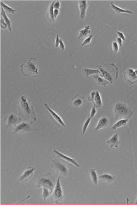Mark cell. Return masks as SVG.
I'll return each instance as SVG.
<instances>
[{"mask_svg":"<svg viewBox=\"0 0 137 205\" xmlns=\"http://www.w3.org/2000/svg\"><path fill=\"white\" fill-rule=\"evenodd\" d=\"M92 37H93V35H90V36L88 37L86 39L84 40L83 42L82 43V46H84L86 45H88L89 43H91V41L92 39Z\"/></svg>","mask_w":137,"mask_h":205,"instance_id":"32","label":"cell"},{"mask_svg":"<svg viewBox=\"0 0 137 205\" xmlns=\"http://www.w3.org/2000/svg\"><path fill=\"white\" fill-rule=\"evenodd\" d=\"M1 27L3 29H6L7 28H8L6 23H5V22H4V20L3 19L2 17H1Z\"/></svg>","mask_w":137,"mask_h":205,"instance_id":"34","label":"cell"},{"mask_svg":"<svg viewBox=\"0 0 137 205\" xmlns=\"http://www.w3.org/2000/svg\"><path fill=\"white\" fill-rule=\"evenodd\" d=\"M111 8L112 10H114L115 12L117 14H121V13H127L129 14H133V12L130 10H126L122 9L121 8H119L118 6H116V5H115L113 2L111 3Z\"/></svg>","mask_w":137,"mask_h":205,"instance_id":"22","label":"cell"},{"mask_svg":"<svg viewBox=\"0 0 137 205\" xmlns=\"http://www.w3.org/2000/svg\"><path fill=\"white\" fill-rule=\"evenodd\" d=\"M90 26L87 25L83 29L79 31V35H78V39H80L83 37H89V35L91 34V30H90Z\"/></svg>","mask_w":137,"mask_h":205,"instance_id":"25","label":"cell"},{"mask_svg":"<svg viewBox=\"0 0 137 205\" xmlns=\"http://www.w3.org/2000/svg\"><path fill=\"white\" fill-rule=\"evenodd\" d=\"M97 111L96 110V107L95 106H93L91 111V114H90V117L91 118L95 117V114H97Z\"/></svg>","mask_w":137,"mask_h":205,"instance_id":"33","label":"cell"},{"mask_svg":"<svg viewBox=\"0 0 137 205\" xmlns=\"http://www.w3.org/2000/svg\"><path fill=\"white\" fill-rule=\"evenodd\" d=\"M53 153L55 154L59 159L63 160L64 161H65L67 162V163H71L73 165H74V166L78 167V168L80 167V165L78 164V163L75 159H72L71 157H68V156H66L65 155L63 154L62 153H60L58 151L56 150V149H53Z\"/></svg>","mask_w":137,"mask_h":205,"instance_id":"13","label":"cell"},{"mask_svg":"<svg viewBox=\"0 0 137 205\" xmlns=\"http://www.w3.org/2000/svg\"><path fill=\"white\" fill-rule=\"evenodd\" d=\"M92 118L91 117H88V119L85 121V123L83 124V126L82 127V134H84L86 133L87 129L88 128V126L89 124V123L91 121Z\"/></svg>","mask_w":137,"mask_h":205,"instance_id":"30","label":"cell"},{"mask_svg":"<svg viewBox=\"0 0 137 205\" xmlns=\"http://www.w3.org/2000/svg\"><path fill=\"white\" fill-rule=\"evenodd\" d=\"M22 74L31 78H36L39 76L40 70L36 58H31L20 65Z\"/></svg>","mask_w":137,"mask_h":205,"instance_id":"2","label":"cell"},{"mask_svg":"<svg viewBox=\"0 0 137 205\" xmlns=\"http://www.w3.org/2000/svg\"><path fill=\"white\" fill-rule=\"evenodd\" d=\"M112 51L114 53H117L118 52V51H119L118 45L116 42L114 41L112 43Z\"/></svg>","mask_w":137,"mask_h":205,"instance_id":"31","label":"cell"},{"mask_svg":"<svg viewBox=\"0 0 137 205\" xmlns=\"http://www.w3.org/2000/svg\"><path fill=\"white\" fill-rule=\"evenodd\" d=\"M114 114L116 120L121 119H130L133 115V112L127 104L118 102L115 105Z\"/></svg>","mask_w":137,"mask_h":205,"instance_id":"4","label":"cell"},{"mask_svg":"<svg viewBox=\"0 0 137 205\" xmlns=\"http://www.w3.org/2000/svg\"><path fill=\"white\" fill-rule=\"evenodd\" d=\"M124 78L128 83L132 85L137 82V76L134 70L128 69L124 74Z\"/></svg>","mask_w":137,"mask_h":205,"instance_id":"12","label":"cell"},{"mask_svg":"<svg viewBox=\"0 0 137 205\" xmlns=\"http://www.w3.org/2000/svg\"><path fill=\"white\" fill-rule=\"evenodd\" d=\"M135 204H137V195L136 196V201H135Z\"/></svg>","mask_w":137,"mask_h":205,"instance_id":"41","label":"cell"},{"mask_svg":"<svg viewBox=\"0 0 137 205\" xmlns=\"http://www.w3.org/2000/svg\"><path fill=\"white\" fill-rule=\"evenodd\" d=\"M116 33L118 34V37H120V39H121L123 41H126L125 37H124V35L123 33H122V32H120V31H116Z\"/></svg>","mask_w":137,"mask_h":205,"instance_id":"35","label":"cell"},{"mask_svg":"<svg viewBox=\"0 0 137 205\" xmlns=\"http://www.w3.org/2000/svg\"><path fill=\"white\" fill-rule=\"evenodd\" d=\"M56 2V1H53L52 3L50 4L48 10L46 13V17L51 23H54L56 21V19L54 16V4Z\"/></svg>","mask_w":137,"mask_h":205,"instance_id":"18","label":"cell"},{"mask_svg":"<svg viewBox=\"0 0 137 205\" xmlns=\"http://www.w3.org/2000/svg\"><path fill=\"white\" fill-rule=\"evenodd\" d=\"M21 121L22 119L20 118L17 117L16 115L13 114H10L3 119V121L7 124L6 128L13 125L16 126L21 122Z\"/></svg>","mask_w":137,"mask_h":205,"instance_id":"10","label":"cell"},{"mask_svg":"<svg viewBox=\"0 0 137 205\" xmlns=\"http://www.w3.org/2000/svg\"><path fill=\"white\" fill-rule=\"evenodd\" d=\"M59 47L60 48V49H62V51H64L65 49V45L64 43L63 42L62 40L60 39L59 40Z\"/></svg>","mask_w":137,"mask_h":205,"instance_id":"37","label":"cell"},{"mask_svg":"<svg viewBox=\"0 0 137 205\" xmlns=\"http://www.w3.org/2000/svg\"><path fill=\"white\" fill-rule=\"evenodd\" d=\"M19 107L18 108L19 116L24 121L32 119L34 121H37L36 114L34 107L30 99L25 95L19 98Z\"/></svg>","mask_w":137,"mask_h":205,"instance_id":"1","label":"cell"},{"mask_svg":"<svg viewBox=\"0 0 137 205\" xmlns=\"http://www.w3.org/2000/svg\"><path fill=\"white\" fill-rule=\"evenodd\" d=\"M36 168L34 167H28L24 171L23 174L19 177V180L20 182H26L29 180L34 176V172L36 171Z\"/></svg>","mask_w":137,"mask_h":205,"instance_id":"11","label":"cell"},{"mask_svg":"<svg viewBox=\"0 0 137 205\" xmlns=\"http://www.w3.org/2000/svg\"><path fill=\"white\" fill-rule=\"evenodd\" d=\"M59 10H56L54 9V18L56 19L57 17L59 15Z\"/></svg>","mask_w":137,"mask_h":205,"instance_id":"39","label":"cell"},{"mask_svg":"<svg viewBox=\"0 0 137 205\" xmlns=\"http://www.w3.org/2000/svg\"><path fill=\"white\" fill-rule=\"evenodd\" d=\"M101 72V76L110 83H114L115 79L118 78V69L114 63H107L104 65H97Z\"/></svg>","mask_w":137,"mask_h":205,"instance_id":"3","label":"cell"},{"mask_svg":"<svg viewBox=\"0 0 137 205\" xmlns=\"http://www.w3.org/2000/svg\"><path fill=\"white\" fill-rule=\"evenodd\" d=\"M33 122H31L30 123H27L25 122H23L22 123H20L16 126L14 129L12 134H16L24 133L26 132H29L32 130H36V129H32V124Z\"/></svg>","mask_w":137,"mask_h":205,"instance_id":"8","label":"cell"},{"mask_svg":"<svg viewBox=\"0 0 137 205\" xmlns=\"http://www.w3.org/2000/svg\"><path fill=\"white\" fill-rule=\"evenodd\" d=\"M51 167L54 171L56 174L60 177H68L72 174L71 171L68 168L66 163L59 160H53Z\"/></svg>","mask_w":137,"mask_h":205,"instance_id":"6","label":"cell"},{"mask_svg":"<svg viewBox=\"0 0 137 205\" xmlns=\"http://www.w3.org/2000/svg\"><path fill=\"white\" fill-rule=\"evenodd\" d=\"M1 16L2 17L3 19L4 20L5 23H6L7 26H8V30H10V31H12V28H11V25H12V23L10 20L8 18V16H7L6 14V12L2 8H1Z\"/></svg>","mask_w":137,"mask_h":205,"instance_id":"27","label":"cell"},{"mask_svg":"<svg viewBox=\"0 0 137 205\" xmlns=\"http://www.w3.org/2000/svg\"><path fill=\"white\" fill-rule=\"evenodd\" d=\"M51 201L55 204H60L64 199L62 187L60 183V176L57 180L54 189L51 195Z\"/></svg>","mask_w":137,"mask_h":205,"instance_id":"7","label":"cell"},{"mask_svg":"<svg viewBox=\"0 0 137 205\" xmlns=\"http://www.w3.org/2000/svg\"><path fill=\"white\" fill-rule=\"evenodd\" d=\"M43 193L42 195H41V198H42L43 199V201H45L46 199H47L48 198H49L50 196L52 195V192L49 190V189L43 187Z\"/></svg>","mask_w":137,"mask_h":205,"instance_id":"29","label":"cell"},{"mask_svg":"<svg viewBox=\"0 0 137 205\" xmlns=\"http://www.w3.org/2000/svg\"><path fill=\"white\" fill-rule=\"evenodd\" d=\"M134 72H135V73H136V75L137 76V70H136V71H134Z\"/></svg>","mask_w":137,"mask_h":205,"instance_id":"42","label":"cell"},{"mask_svg":"<svg viewBox=\"0 0 137 205\" xmlns=\"http://www.w3.org/2000/svg\"><path fill=\"white\" fill-rule=\"evenodd\" d=\"M59 35H57V37H56V42H55V47L56 48H58V46H59Z\"/></svg>","mask_w":137,"mask_h":205,"instance_id":"38","label":"cell"},{"mask_svg":"<svg viewBox=\"0 0 137 205\" xmlns=\"http://www.w3.org/2000/svg\"><path fill=\"white\" fill-rule=\"evenodd\" d=\"M1 8H3L4 10L7 13H10V14H14L16 12V10H14L12 8L7 6V4H4L2 1H1Z\"/></svg>","mask_w":137,"mask_h":205,"instance_id":"28","label":"cell"},{"mask_svg":"<svg viewBox=\"0 0 137 205\" xmlns=\"http://www.w3.org/2000/svg\"><path fill=\"white\" fill-rule=\"evenodd\" d=\"M117 43H118V44L119 46H120V47H122V40L118 37V38H117Z\"/></svg>","mask_w":137,"mask_h":205,"instance_id":"40","label":"cell"},{"mask_svg":"<svg viewBox=\"0 0 137 205\" xmlns=\"http://www.w3.org/2000/svg\"><path fill=\"white\" fill-rule=\"evenodd\" d=\"M85 103V97L77 94L72 97L70 101V105L73 107H79L83 105Z\"/></svg>","mask_w":137,"mask_h":205,"instance_id":"15","label":"cell"},{"mask_svg":"<svg viewBox=\"0 0 137 205\" xmlns=\"http://www.w3.org/2000/svg\"><path fill=\"white\" fill-rule=\"evenodd\" d=\"M89 174L91 177L92 182L93 184L95 186H98V177L97 173L96 172V170L94 168H91L89 169Z\"/></svg>","mask_w":137,"mask_h":205,"instance_id":"21","label":"cell"},{"mask_svg":"<svg viewBox=\"0 0 137 205\" xmlns=\"http://www.w3.org/2000/svg\"><path fill=\"white\" fill-rule=\"evenodd\" d=\"M82 72L83 75L86 76V77H88L90 75L93 74H101V72L99 69H91L89 68H83L82 69Z\"/></svg>","mask_w":137,"mask_h":205,"instance_id":"26","label":"cell"},{"mask_svg":"<svg viewBox=\"0 0 137 205\" xmlns=\"http://www.w3.org/2000/svg\"><path fill=\"white\" fill-rule=\"evenodd\" d=\"M106 143L110 145L111 148H112L114 147L118 148L119 144L121 143L118 134H113L111 138L106 141Z\"/></svg>","mask_w":137,"mask_h":205,"instance_id":"19","label":"cell"},{"mask_svg":"<svg viewBox=\"0 0 137 205\" xmlns=\"http://www.w3.org/2000/svg\"><path fill=\"white\" fill-rule=\"evenodd\" d=\"M109 124H110V120L108 117L106 116L101 117L98 121L97 125L95 128V131H97V130L107 128L109 126Z\"/></svg>","mask_w":137,"mask_h":205,"instance_id":"16","label":"cell"},{"mask_svg":"<svg viewBox=\"0 0 137 205\" xmlns=\"http://www.w3.org/2000/svg\"><path fill=\"white\" fill-rule=\"evenodd\" d=\"M88 101L92 102L93 106L97 108H100L102 106V101L99 92L98 91L92 92L89 97H88Z\"/></svg>","mask_w":137,"mask_h":205,"instance_id":"9","label":"cell"},{"mask_svg":"<svg viewBox=\"0 0 137 205\" xmlns=\"http://www.w3.org/2000/svg\"><path fill=\"white\" fill-rule=\"evenodd\" d=\"M57 180L51 173H47L45 174L39 176L36 180L37 188L45 187L49 189L53 192L57 184Z\"/></svg>","mask_w":137,"mask_h":205,"instance_id":"5","label":"cell"},{"mask_svg":"<svg viewBox=\"0 0 137 205\" xmlns=\"http://www.w3.org/2000/svg\"><path fill=\"white\" fill-rule=\"evenodd\" d=\"M129 121V119H121L118 121L116 123L113 125V126L111 127V130H116L118 128L124 127L126 126Z\"/></svg>","mask_w":137,"mask_h":205,"instance_id":"23","label":"cell"},{"mask_svg":"<svg viewBox=\"0 0 137 205\" xmlns=\"http://www.w3.org/2000/svg\"><path fill=\"white\" fill-rule=\"evenodd\" d=\"M60 8V3L59 1H56V2L54 4V9L56 10H59Z\"/></svg>","mask_w":137,"mask_h":205,"instance_id":"36","label":"cell"},{"mask_svg":"<svg viewBox=\"0 0 137 205\" xmlns=\"http://www.w3.org/2000/svg\"><path fill=\"white\" fill-rule=\"evenodd\" d=\"M99 179H101L104 182L107 183L109 184H111L116 180V177L113 175H111L108 173H104L101 176L98 177Z\"/></svg>","mask_w":137,"mask_h":205,"instance_id":"20","label":"cell"},{"mask_svg":"<svg viewBox=\"0 0 137 205\" xmlns=\"http://www.w3.org/2000/svg\"><path fill=\"white\" fill-rule=\"evenodd\" d=\"M89 1H78V7L80 12V19H84L86 15V12L89 4Z\"/></svg>","mask_w":137,"mask_h":205,"instance_id":"14","label":"cell"},{"mask_svg":"<svg viewBox=\"0 0 137 205\" xmlns=\"http://www.w3.org/2000/svg\"><path fill=\"white\" fill-rule=\"evenodd\" d=\"M93 78H95V81L99 85H101L104 87H106V85L111 84L109 82L105 80L104 78H102L101 76H99L98 75H93Z\"/></svg>","mask_w":137,"mask_h":205,"instance_id":"24","label":"cell"},{"mask_svg":"<svg viewBox=\"0 0 137 205\" xmlns=\"http://www.w3.org/2000/svg\"><path fill=\"white\" fill-rule=\"evenodd\" d=\"M44 105H45V107L46 109L48 111V112H49L50 114L51 115V116L53 117V119H54L59 124H60L61 126H62L63 127H66V124H64V122H63V121L62 119V118L60 117L58 114H56V113H55L54 111L52 110L49 107L48 105L47 104V103H45V104H44Z\"/></svg>","mask_w":137,"mask_h":205,"instance_id":"17","label":"cell"}]
</instances>
